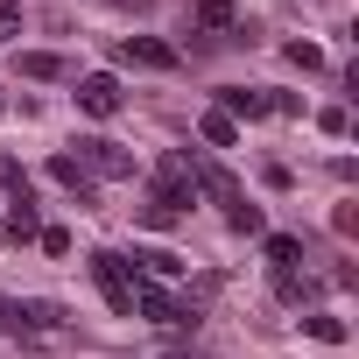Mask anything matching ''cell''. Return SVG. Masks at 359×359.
<instances>
[{
	"mask_svg": "<svg viewBox=\"0 0 359 359\" xmlns=\"http://www.w3.org/2000/svg\"><path fill=\"white\" fill-rule=\"evenodd\" d=\"M8 317H15V303H0V331H8Z\"/></svg>",
	"mask_w": 359,
	"mask_h": 359,
	"instance_id": "24",
	"label": "cell"
},
{
	"mask_svg": "<svg viewBox=\"0 0 359 359\" xmlns=\"http://www.w3.org/2000/svg\"><path fill=\"white\" fill-rule=\"evenodd\" d=\"M219 113H226V120H261V113H268V92H247V85H226V92H219Z\"/></svg>",
	"mask_w": 359,
	"mask_h": 359,
	"instance_id": "7",
	"label": "cell"
},
{
	"mask_svg": "<svg viewBox=\"0 0 359 359\" xmlns=\"http://www.w3.org/2000/svg\"><path fill=\"white\" fill-rule=\"evenodd\" d=\"M71 162H78L85 176H113V184H120V176H134V155H127L120 141H106V134H85Z\"/></svg>",
	"mask_w": 359,
	"mask_h": 359,
	"instance_id": "3",
	"label": "cell"
},
{
	"mask_svg": "<svg viewBox=\"0 0 359 359\" xmlns=\"http://www.w3.org/2000/svg\"><path fill=\"white\" fill-rule=\"evenodd\" d=\"M78 106H85L92 120H113V113L127 106V92H120L113 71H85V78H78Z\"/></svg>",
	"mask_w": 359,
	"mask_h": 359,
	"instance_id": "4",
	"label": "cell"
},
{
	"mask_svg": "<svg viewBox=\"0 0 359 359\" xmlns=\"http://www.w3.org/2000/svg\"><path fill=\"white\" fill-rule=\"evenodd\" d=\"M275 296H282V303H310V282H303L296 268H275Z\"/></svg>",
	"mask_w": 359,
	"mask_h": 359,
	"instance_id": "15",
	"label": "cell"
},
{
	"mask_svg": "<svg viewBox=\"0 0 359 359\" xmlns=\"http://www.w3.org/2000/svg\"><path fill=\"white\" fill-rule=\"evenodd\" d=\"M226 226H233V233H261L268 219H261V205L247 198V205H233V212H226Z\"/></svg>",
	"mask_w": 359,
	"mask_h": 359,
	"instance_id": "16",
	"label": "cell"
},
{
	"mask_svg": "<svg viewBox=\"0 0 359 359\" xmlns=\"http://www.w3.org/2000/svg\"><path fill=\"white\" fill-rule=\"evenodd\" d=\"M282 57H289V64H296V71H317V64H324V50H317V43H289V50H282Z\"/></svg>",
	"mask_w": 359,
	"mask_h": 359,
	"instance_id": "18",
	"label": "cell"
},
{
	"mask_svg": "<svg viewBox=\"0 0 359 359\" xmlns=\"http://www.w3.org/2000/svg\"><path fill=\"white\" fill-rule=\"evenodd\" d=\"M198 134H205V141H212V148H233V141H240V120H226V113H219V106H212V113H205V120H198Z\"/></svg>",
	"mask_w": 359,
	"mask_h": 359,
	"instance_id": "11",
	"label": "cell"
},
{
	"mask_svg": "<svg viewBox=\"0 0 359 359\" xmlns=\"http://www.w3.org/2000/svg\"><path fill=\"white\" fill-rule=\"evenodd\" d=\"M50 176H57V184H64V191H71L78 205H99V191H92V176H85V169H78L71 155H50Z\"/></svg>",
	"mask_w": 359,
	"mask_h": 359,
	"instance_id": "8",
	"label": "cell"
},
{
	"mask_svg": "<svg viewBox=\"0 0 359 359\" xmlns=\"http://www.w3.org/2000/svg\"><path fill=\"white\" fill-rule=\"evenodd\" d=\"M36 240H43V254H71V233H64V226H43Z\"/></svg>",
	"mask_w": 359,
	"mask_h": 359,
	"instance_id": "21",
	"label": "cell"
},
{
	"mask_svg": "<svg viewBox=\"0 0 359 359\" xmlns=\"http://www.w3.org/2000/svg\"><path fill=\"white\" fill-rule=\"evenodd\" d=\"M148 198H162L169 212H191L198 184H191V155H184V148H169V155L155 162V191H148Z\"/></svg>",
	"mask_w": 359,
	"mask_h": 359,
	"instance_id": "2",
	"label": "cell"
},
{
	"mask_svg": "<svg viewBox=\"0 0 359 359\" xmlns=\"http://www.w3.org/2000/svg\"><path fill=\"white\" fill-rule=\"evenodd\" d=\"M191 22L198 29H233V0H191Z\"/></svg>",
	"mask_w": 359,
	"mask_h": 359,
	"instance_id": "12",
	"label": "cell"
},
{
	"mask_svg": "<svg viewBox=\"0 0 359 359\" xmlns=\"http://www.w3.org/2000/svg\"><path fill=\"white\" fill-rule=\"evenodd\" d=\"M36 233H43V219H36V191L22 184V191H15V212H8V240H36Z\"/></svg>",
	"mask_w": 359,
	"mask_h": 359,
	"instance_id": "9",
	"label": "cell"
},
{
	"mask_svg": "<svg viewBox=\"0 0 359 359\" xmlns=\"http://www.w3.org/2000/svg\"><path fill=\"white\" fill-rule=\"evenodd\" d=\"M317 127H324V134H352V113H345V106H324Z\"/></svg>",
	"mask_w": 359,
	"mask_h": 359,
	"instance_id": "19",
	"label": "cell"
},
{
	"mask_svg": "<svg viewBox=\"0 0 359 359\" xmlns=\"http://www.w3.org/2000/svg\"><path fill=\"white\" fill-rule=\"evenodd\" d=\"M0 113H8V106H0Z\"/></svg>",
	"mask_w": 359,
	"mask_h": 359,
	"instance_id": "25",
	"label": "cell"
},
{
	"mask_svg": "<svg viewBox=\"0 0 359 359\" xmlns=\"http://www.w3.org/2000/svg\"><path fill=\"white\" fill-rule=\"evenodd\" d=\"M176 219H184V212H169V205H162V198H148V205H141V226H155V233H169V226H176Z\"/></svg>",
	"mask_w": 359,
	"mask_h": 359,
	"instance_id": "17",
	"label": "cell"
},
{
	"mask_svg": "<svg viewBox=\"0 0 359 359\" xmlns=\"http://www.w3.org/2000/svg\"><path fill=\"white\" fill-rule=\"evenodd\" d=\"M120 64H134V71H176V50L155 43V36H127L120 43Z\"/></svg>",
	"mask_w": 359,
	"mask_h": 359,
	"instance_id": "6",
	"label": "cell"
},
{
	"mask_svg": "<svg viewBox=\"0 0 359 359\" xmlns=\"http://www.w3.org/2000/svg\"><path fill=\"white\" fill-rule=\"evenodd\" d=\"M113 8H127V15H148V0H113Z\"/></svg>",
	"mask_w": 359,
	"mask_h": 359,
	"instance_id": "23",
	"label": "cell"
},
{
	"mask_svg": "<svg viewBox=\"0 0 359 359\" xmlns=\"http://www.w3.org/2000/svg\"><path fill=\"white\" fill-rule=\"evenodd\" d=\"M22 78L50 85V78H64V57H57V50H29V57H22Z\"/></svg>",
	"mask_w": 359,
	"mask_h": 359,
	"instance_id": "10",
	"label": "cell"
},
{
	"mask_svg": "<svg viewBox=\"0 0 359 359\" xmlns=\"http://www.w3.org/2000/svg\"><path fill=\"white\" fill-rule=\"evenodd\" d=\"M191 184H198L212 205H226V212H233V205H247V191L233 184V176H226L219 162H205V155H191Z\"/></svg>",
	"mask_w": 359,
	"mask_h": 359,
	"instance_id": "5",
	"label": "cell"
},
{
	"mask_svg": "<svg viewBox=\"0 0 359 359\" xmlns=\"http://www.w3.org/2000/svg\"><path fill=\"white\" fill-rule=\"evenodd\" d=\"M268 261H275V268H296V261H303V240H296V233H268Z\"/></svg>",
	"mask_w": 359,
	"mask_h": 359,
	"instance_id": "13",
	"label": "cell"
},
{
	"mask_svg": "<svg viewBox=\"0 0 359 359\" xmlns=\"http://www.w3.org/2000/svg\"><path fill=\"white\" fill-rule=\"evenodd\" d=\"M303 331H310L317 345H345V324H338V317H324V310H310V317H303Z\"/></svg>",
	"mask_w": 359,
	"mask_h": 359,
	"instance_id": "14",
	"label": "cell"
},
{
	"mask_svg": "<svg viewBox=\"0 0 359 359\" xmlns=\"http://www.w3.org/2000/svg\"><path fill=\"white\" fill-rule=\"evenodd\" d=\"M22 36V0H0V43Z\"/></svg>",
	"mask_w": 359,
	"mask_h": 359,
	"instance_id": "20",
	"label": "cell"
},
{
	"mask_svg": "<svg viewBox=\"0 0 359 359\" xmlns=\"http://www.w3.org/2000/svg\"><path fill=\"white\" fill-rule=\"evenodd\" d=\"M268 113H289V120H296V113H303V99H296V92H268Z\"/></svg>",
	"mask_w": 359,
	"mask_h": 359,
	"instance_id": "22",
	"label": "cell"
},
{
	"mask_svg": "<svg viewBox=\"0 0 359 359\" xmlns=\"http://www.w3.org/2000/svg\"><path fill=\"white\" fill-rule=\"evenodd\" d=\"M92 282H99V296H106L120 317H134V282H141V275H134L127 254H106V247H99V254H92Z\"/></svg>",
	"mask_w": 359,
	"mask_h": 359,
	"instance_id": "1",
	"label": "cell"
}]
</instances>
